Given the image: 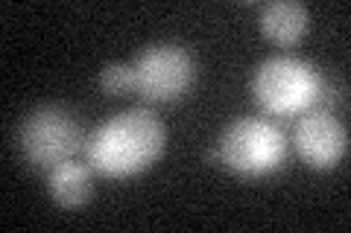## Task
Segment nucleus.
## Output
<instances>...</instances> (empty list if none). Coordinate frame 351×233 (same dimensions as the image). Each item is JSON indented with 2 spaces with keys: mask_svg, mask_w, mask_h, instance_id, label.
Returning <instances> with one entry per match:
<instances>
[{
  "mask_svg": "<svg viewBox=\"0 0 351 233\" xmlns=\"http://www.w3.org/2000/svg\"><path fill=\"white\" fill-rule=\"evenodd\" d=\"M290 143L284 131L267 117H237L232 120L217 146L211 149V163H223L243 178H267L278 172L287 161Z\"/></svg>",
  "mask_w": 351,
  "mask_h": 233,
  "instance_id": "2",
  "label": "nucleus"
},
{
  "mask_svg": "<svg viewBox=\"0 0 351 233\" xmlns=\"http://www.w3.org/2000/svg\"><path fill=\"white\" fill-rule=\"evenodd\" d=\"M307 27H311V12L299 0H272L261 9V32L284 47L299 41Z\"/></svg>",
  "mask_w": 351,
  "mask_h": 233,
  "instance_id": "7",
  "label": "nucleus"
},
{
  "mask_svg": "<svg viewBox=\"0 0 351 233\" xmlns=\"http://www.w3.org/2000/svg\"><path fill=\"white\" fill-rule=\"evenodd\" d=\"M100 87L112 96H123L135 91V70L129 61H112L100 70Z\"/></svg>",
  "mask_w": 351,
  "mask_h": 233,
  "instance_id": "9",
  "label": "nucleus"
},
{
  "mask_svg": "<svg viewBox=\"0 0 351 233\" xmlns=\"http://www.w3.org/2000/svg\"><path fill=\"white\" fill-rule=\"evenodd\" d=\"M47 193L64 210H76L91 198V166L82 161H64L47 172Z\"/></svg>",
  "mask_w": 351,
  "mask_h": 233,
  "instance_id": "8",
  "label": "nucleus"
},
{
  "mask_svg": "<svg viewBox=\"0 0 351 233\" xmlns=\"http://www.w3.org/2000/svg\"><path fill=\"white\" fill-rule=\"evenodd\" d=\"M132 70H135V94L152 105L182 99L196 79L193 55L176 41H158L144 47L132 61Z\"/></svg>",
  "mask_w": 351,
  "mask_h": 233,
  "instance_id": "5",
  "label": "nucleus"
},
{
  "mask_svg": "<svg viewBox=\"0 0 351 233\" xmlns=\"http://www.w3.org/2000/svg\"><path fill=\"white\" fill-rule=\"evenodd\" d=\"M167 146L164 123L147 108H129L108 117L85 137V163L106 178H129L149 169Z\"/></svg>",
  "mask_w": 351,
  "mask_h": 233,
  "instance_id": "1",
  "label": "nucleus"
},
{
  "mask_svg": "<svg viewBox=\"0 0 351 233\" xmlns=\"http://www.w3.org/2000/svg\"><path fill=\"white\" fill-rule=\"evenodd\" d=\"M322 85L325 76L319 68L293 53L269 55L252 76L255 102L269 117H299L304 111H313L319 102Z\"/></svg>",
  "mask_w": 351,
  "mask_h": 233,
  "instance_id": "3",
  "label": "nucleus"
},
{
  "mask_svg": "<svg viewBox=\"0 0 351 233\" xmlns=\"http://www.w3.org/2000/svg\"><path fill=\"white\" fill-rule=\"evenodd\" d=\"M293 149L313 169H331L348 152V128L331 111H304L293 128Z\"/></svg>",
  "mask_w": 351,
  "mask_h": 233,
  "instance_id": "6",
  "label": "nucleus"
},
{
  "mask_svg": "<svg viewBox=\"0 0 351 233\" xmlns=\"http://www.w3.org/2000/svg\"><path fill=\"white\" fill-rule=\"evenodd\" d=\"M18 146L24 161L38 172L76 158L85 149V135L76 117L62 105H41L29 111L18 131Z\"/></svg>",
  "mask_w": 351,
  "mask_h": 233,
  "instance_id": "4",
  "label": "nucleus"
}]
</instances>
